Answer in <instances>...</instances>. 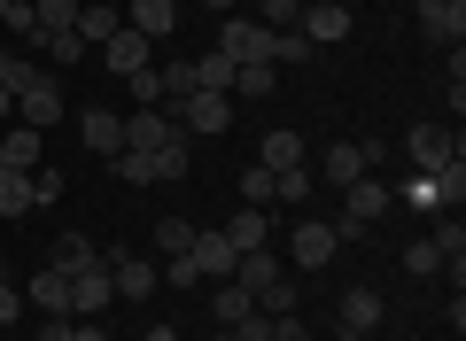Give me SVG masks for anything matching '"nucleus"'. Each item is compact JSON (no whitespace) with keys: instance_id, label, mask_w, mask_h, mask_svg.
Here are the masks:
<instances>
[{"instance_id":"obj_36","label":"nucleus","mask_w":466,"mask_h":341,"mask_svg":"<svg viewBox=\"0 0 466 341\" xmlns=\"http://www.w3.org/2000/svg\"><path fill=\"white\" fill-rule=\"evenodd\" d=\"M311 39H303V32H272V63H311Z\"/></svg>"},{"instance_id":"obj_34","label":"nucleus","mask_w":466,"mask_h":341,"mask_svg":"<svg viewBox=\"0 0 466 341\" xmlns=\"http://www.w3.org/2000/svg\"><path fill=\"white\" fill-rule=\"evenodd\" d=\"M435 179V202H451L459 210V195H466V163H443V171H428Z\"/></svg>"},{"instance_id":"obj_12","label":"nucleus","mask_w":466,"mask_h":341,"mask_svg":"<svg viewBox=\"0 0 466 341\" xmlns=\"http://www.w3.org/2000/svg\"><path fill=\"white\" fill-rule=\"evenodd\" d=\"M78 132H86V147H94L101 163L125 147V116H116V109H78Z\"/></svg>"},{"instance_id":"obj_11","label":"nucleus","mask_w":466,"mask_h":341,"mask_svg":"<svg viewBox=\"0 0 466 341\" xmlns=\"http://www.w3.org/2000/svg\"><path fill=\"white\" fill-rule=\"evenodd\" d=\"M109 287L125 295V303H140V295H156V287H164V272H156L148 256H109Z\"/></svg>"},{"instance_id":"obj_25","label":"nucleus","mask_w":466,"mask_h":341,"mask_svg":"<svg viewBox=\"0 0 466 341\" xmlns=\"http://www.w3.org/2000/svg\"><path fill=\"white\" fill-rule=\"evenodd\" d=\"M109 171H116L125 186H156V155H140V147H116V155H109Z\"/></svg>"},{"instance_id":"obj_5","label":"nucleus","mask_w":466,"mask_h":341,"mask_svg":"<svg viewBox=\"0 0 466 341\" xmlns=\"http://www.w3.org/2000/svg\"><path fill=\"white\" fill-rule=\"evenodd\" d=\"M334 248H342V233H334L327 217H303V226H288V264H303V272H319Z\"/></svg>"},{"instance_id":"obj_2","label":"nucleus","mask_w":466,"mask_h":341,"mask_svg":"<svg viewBox=\"0 0 466 341\" xmlns=\"http://www.w3.org/2000/svg\"><path fill=\"white\" fill-rule=\"evenodd\" d=\"M389 217V186L381 179H358V186H342V217H334V233H366V226H381Z\"/></svg>"},{"instance_id":"obj_15","label":"nucleus","mask_w":466,"mask_h":341,"mask_svg":"<svg viewBox=\"0 0 466 341\" xmlns=\"http://www.w3.org/2000/svg\"><path fill=\"white\" fill-rule=\"evenodd\" d=\"M24 303H39V318H70V272H39L32 287H24Z\"/></svg>"},{"instance_id":"obj_8","label":"nucleus","mask_w":466,"mask_h":341,"mask_svg":"<svg viewBox=\"0 0 466 341\" xmlns=\"http://www.w3.org/2000/svg\"><path fill=\"white\" fill-rule=\"evenodd\" d=\"M350 24H358V16H350L342 0H319V8H303V16H296V32L311 39V47H342V39H350Z\"/></svg>"},{"instance_id":"obj_47","label":"nucleus","mask_w":466,"mask_h":341,"mask_svg":"<svg viewBox=\"0 0 466 341\" xmlns=\"http://www.w3.org/2000/svg\"><path fill=\"white\" fill-rule=\"evenodd\" d=\"M78 341H109V334H101V326H94V318H78Z\"/></svg>"},{"instance_id":"obj_41","label":"nucleus","mask_w":466,"mask_h":341,"mask_svg":"<svg viewBox=\"0 0 466 341\" xmlns=\"http://www.w3.org/2000/svg\"><path fill=\"white\" fill-rule=\"evenodd\" d=\"M272 341H319V334L303 326V310H288V318H272Z\"/></svg>"},{"instance_id":"obj_20","label":"nucleus","mask_w":466,"mask_h":341,"mask_svg":"<svg viewBox=\"0 0 466 341\" xmlns=\"http://www.w3.org/2000/svg\"><path fill=\"white\" fill-rule=\"evenodd\" d=\"M334 318L358 326V334H373V326H381V295H373V287H350L342 303H334Z\"/></svg>"},{"instance_id":"obj_31","label":"nucleus","mask_w":466,"mask_h":341,"mask_svg":"<svg viewBox=\"0 0 466 341\" xmlns=\"http://www.w3.org/2000/svg\"><path fill=\"white\" fill-rule=\"evenodd\" d=\"M55 202H63V171L32 163V210H55Z\"/></svg>"},{"instance_id":"obj_35","label":"nucleus","mask_w":466,"mask_h":341,"mask_svg":"<svg viewBox=\"0 0 466 341\" xmlns=\"http://www.w3.org/2000/svg\"><path fill=\"white\" fill-rule=\"evenodd\" d=\"M241 202H249V210H265V202H272V171H265V163L241 171Z\"/></svg>"},{"instance_id":"obj_14","label":"nucleus","mask_w":466,"mask_h":341,"mask_svg":"<svg viewBox=\"0 0 466 341\" xmlns=\"http://www.w3.org/2000/svg\"><path fill=\"white\" fill-rule=\"evenodd\" d=\"M125 24H133L140 39H171V24H179V8H171V0H125Z\"/></svg>"},{"instance_id":"obj_27","label":"nucleus","mask_w":466,"mask_h":341,"mask_svg":"<svg viewBox=\"0 0 466 341\" xmlns=\"http://www.w3.org/2000/svg\"><path fill=\"white\" fill-rule=\"evenodd\" d=\"M366 179V155L358 147H327V186H358Z\"/></svg>"},{"instance_id":"obj_18","label":"nucleus","mask_w":466,"mask_h":341,"mask_svg":"<svg viewBox=\"0 0 466 341\" xmlns=\"http://www.w3.org/2000/svg\"><path fill=\"white\" fill-rule=\"evenodd\" d=\"M187 256H195L202 279H233V241H226V233H195V248H187Z\"/></svg>"},{"instance_id":"obj_33","label":"nucleus","mask_w":466,"mask_h":341,"mask_svg":"<svg viewBox=\"0 0 466 341\" xmlns=\"http://www.w3.org/2000/svg\"><path fill=\"white\" fill-rule=\"evenodd\" d=\"M156 248H164V256H187V248H195V226H187V217H164V226H156Z\"/></svg>"},{"instance_id":"obj_4","label":"nucleus","mask_w":466,"mask_h":341,"mask_svg":"<svg viewBox=\"0 0 466 341\" xmlns=\"http://www.w3.org/2000/svg\"><path fill=\"white\" fill-rule=\"evenodd\" d=\"M63 109H70V101H63V78H47V70H39V78L16 94V125H32V132L63 125Z\"/></svg>"},{"instance_id":"obj_42","label":"nucleus","mask_w":466,"mask_h":341,"mask_svg":"<svg viewBox=\"0 0 466 341\" xmlns=\"http://www.w3.org/2000/svg\"><path fill=\"white\" fill-rule=\"evenodd\" d=\"M404 202H412V210H443V202H435V179H428V171H420V179L404 186Z\"/></svg>"},{"instance_id":"obj_10","label":"nucleus","mask_w":466,"mask_h":341,"mask_svg":"<svg viewBox=\"0 0 466 341\" xmlns=\"http://www.w3.org/2000/svg\"><path fill=\"white\" fill-rule=\"evenodd\" d=\"M404 147H412L420 171H443V163H459V140H451V125H412V132H404Z\"/></svg>"},{"instance_id":"obj_3","label":"nucleus","mask_w":466,"mask_h":341,"mask_svg":"<svg viewBox=\"0 0 466 341\" xmlns=\"http://www.w3.org/2000/svg\"><path fill=\"white\" fill-rule=\"evenodd\" d=\"M218 55H226L233 70H241V63H272V32L249 24V16H226V24H218Z\"/></svg>"},{"instance_id":"obj_37","label":"nucleus","mask_w":466,"mask_h":341,"mask_svg":"<svg viewBox=\"0 0 466 341\" xmlns=\"http://www.w3.org/2000/svg\"><path fill=\"white\" fill-rule=\"evenodd\" d=\"M133 109H164V78H156V70H133Z\"/></svg>"},{"instance_id":"obj_48","label":"nucleus","mask_w":466,"mask_h":341,"mask_svg":"<svg viewBox=\"0 0 466 341\" xmlns=\"http://www.w3.org/2000/svg\"><path fill=\"white\" fill-rule=\"evenodd\" d=\"M334 341H366V334H358V326H334Z\"/></svg>"},{"instance_id":"obj_38","label":"nucleus","mask_w":466,"mask_h":341,"mask_svg":"<svg viewBox=\"0 0 466 341\" xmlns=\"http://www.w3.org/2000/svg\"><path fill=\"white\" fill-rule=\"evenodd\" d=\"M303 16V0H265V32H296Z\"/></svg>"},{"instance_id":"obj_26","label":"nucleus","mask_w":466,"mask_h":341,"mask_svg":"<svg viewBox=\"0 0 466 341\" xmlns=\"http://www.w3.org/2000/svg\"><path fill=\"white\" fill-rule=\"evenodd\" d=\"M226 85H233V63H226V55H195V94H226Z\"/></svg>"},{"instance_id":"obj_39","label":"nucleus","mask_w":466,"mask_h":341,"mask_svg":"<svg viewBox=\"0 0 466 341\" xmlns=\"http://www.w3.org/2000/svg\"><path fill=\"white\" fill-rule=\"evenodd\" d=\"M164 287H179V295H187V287H202V272H195V256H171V264H164Z\"/></svg>"},{"instance_id":"obj_19","label":"nucleus","mask_w":466,"mask_h":341,"mask_svg":"<svg viewBox=\"0 0 466 341\" xmlns=\"http://www.w3.org/2000/svg\"><path fill=\"white\" fill-rule=\"evenodd\" d=\"M226 241H233V256H241V248H265V241H272V217H265V210H249V202H241V210L226 217Z\"/></svg>"},{"instance_id":"obj_44","label":"nucleus","mask_w":466,"mask_h":341,"mask_svg":"<svg viewBox=\"0 0 466 341\" xmlns=\"http://www.w3.org/2000/svg\"><path fill=\"white\" fill-rule=\"evenodd\" d=\"M32 341H78V318H39Z\"/></svg>"},{"instance_id":"obj_1","label":"nucleus","mask_w":466,"mask_h":341,"mask_svg":"<svg viewBox=\"0 0 466 341\" xmlns=\"http://www.w3.org/2000/svg\"><path fill=\"white\" fill-rule=\"evenodd\" d=\"M171 116H179L187 140H218V132L233 125V94H187V101H164Z\"/></svg>"},{"instance_id":"obj_45","label":"nucleus","mask_w":466,"mask_h":341,"mask_svg":"<svg viewBox=\"0 0 466 341\" xmlns=\"http://www.w3.org/2000/svg\"><path fill=\"white\" fill-rule=\"evenodd\" d=\"M16 310H24V295H16V279L0 272V326H16Z\"/></svg>"},{"instance_id":"obj_49","label":"nucleus","mask_w":466,"mask_h":341,"mask_svg":"<svg viewBox=\"0 0 466 341\" xmlns=\"http://www.w3.org/2000/svg\"><path fill=\"white\" fill-rule=\"evenodd\" d=\"M0 24H8V0H0Z\"/></svg>"},{"instance_id":"obj_43","label":"nucleus","mask_w":466,"mask_h":341,"mask_svg":"<svg viewBox=\"0 0 466 341\" xmlns=\"http://www.w3.org/2000/svg\"><path fill=\"white\" fill-rule=\"evenodd\" d=\"M39 55H47V63H78L86 47H78V32H63V39H47V47H39Z\"/></svg>"},{"instance_id":"obj_13","label":"nucleus","mask_w":466,"mask_h":341,"mask_svg":"<svg viewBox=\"0 0 466 341\" xmlns=\"http://www.w3.org/2000/svg\"><path fill=\"white\" fill-rule=\"evenodd\" d=\"M0 163H8V171H32V163H47V132L8 125V132H0Z\"/></svg>"},{"instance_id":"obj_29","label":"nucleus","mask_w":466,"mask_h":341,"mask_svg":"<svg viewBox=\"0 0 466 341\" xmlns=\"http://www.w3.org/2000/svg\"><path fill=\"white\" fill-rule=\"evenodd\" d=\"M32 78H39V63H32V55H24V47H16V55L0 47V85H8V94H24Z\"/></svg>"},{"instance_id":"obj_17","label":"nucleus","mask_w":466,"mask_h":341,"mask_svg":"<svg viewBox=\"0 0 466 341\" xmlns=\"http://www.w3.org/2000/svg\"><path fill=\"white\" fill-rule=\"evenodd\" d=\"M116 32H125V8H109V0H86L78 8V47H101Z\"/></svg>"},{"instance_id":"obj_6","label":"nucleus","mask_w":466,"mask_h":341,"mask_svg":"<svg viewBox=\"0 0 466 341\" xmlns=\"http://www.w3.org/2000/svg\"><path fill=\"white\" fill-rule=\"evenodd\" d=\"M171 140H187L171 109H133L125 116V147H140V155H156V147H171Z\"/></svg>"},{"instance_id":"obj_9","label":"nucleus","mask_w":466,"mask_h":341,"mask_svg":"<svg viewBox=\"0 0 466 341\" xmlns=\"http://www.w3.org/2000/svg\"><path fill=\"white\" fill-rule=\"evenodd\" d=\"M116 287H109V256L94 264V272H70V318H94V310H109Z\"/></svg>"},{"instance_id":"obj_50","label":"nucleus","mask_w":466,"mask_h":341,"mask_svg":"<svg viewBox=\"0 0 466 341\" xmlns=\"http://www.w3.org/2000/svg\"><path fill=\"white\" fill-rule=\"evenodd\" d=\"M171 8H187V0H171Z\"/></svg>"},{"instance_id":"obj_21","label":"nucleus","mask_w":466,"mask_h":341,"mask_svg":"<svg viewBox=\"0 0 466 341\" xmlns=\"http://www.w3.org/2000/svg\"><path fill=\"white\" fill-rule=\"evenodd\" d=\"M249 310H257V303H249V287H233V279H210V318H218V326H241Z\"/></svg>"},{"instance_id":"obj_23","label":"nucleus","mask_w":466,"mask_h":341,"mask_svg":"<svg viewBox=\"0 0 466 341\" xmlns=\"http://www.w3.org/2000/svg\"><path fill=\"white\" fill-rule=\"evenodd\" d=\"M55 272H94V264H101V248L94 241H86V233H63V241H55Z\"/></svg>"},{"instance_id":"obj_51","label":"nucleus","mask_w":466,"mask_h":341,"mask_svg":"<svg viewBox=\"0 0 466 341\" xmlns=\"http://www.w3.org/2000/svg\"><path fill=\"white\" fill-rule=\"evenodd\" d=\"M303 8H319V0H303Z\"/></svg>"},{"instance_id":"obj_32","label":"nucleus","mask_w":466,"mask_h":341,"mask_svg":"<svg viewBox=\"0 0 466 341\" xmlns=\"http://www.w3.org/2000/svg\"><path fill=\"white\" fill-rule=\"evenodd\" d=\"M272 202H311V171H272Z\"/></svg>"},{"instance_id":"obj_40","label":"nucleus","mask_w":466,"mask_h":341,"mask_svg":"<svg viewBox=\"0 0 466 341\" xmlns=\"http://www.w3.org/2000/svg\"><path fill=\"white\" fill-rule=\"evenodd\" d=\"M226 334H233V341H272V318H265V310H249V318L226 326Z\"/></svg>"},{"instance_id":"obj_7","label":"nucleus","mask_w":466,"mask_h":341,"mask_svg":"<svg viewBox=\"0 0 466 341\" xmlns=\"http://www.w3.org/2000/svg\"><path fill=\"white\" fill-rule=\"evenodd\" d=\"M412 24L435 39V47H459V39H466V0H420Z\"/></svg>"},{"instance_id":"obj_16","label":"nucleus","mask_w":466,"mask_h":341,"mask_svg":"<svg viewBox=\"0 0 466 341\" xmlns=\"http://www.w3.org/2000/svg\"><path fill=\"white\" fill-rule=\"evenodd\" d=\"M101 63H109L116 78H133V70H148V39H140L133 24H125L116 39H101Z\"/></svg>"},{"instance_id":"obj_52","label":"nucleus","mask_w":466,"mask_h":341,"mask_svg":"<svg viewBox=\"0 0 466 341\" xmlns=\"http://www.w3.org/2000/svg\"><path fill=\"white\" fill-rule=\"evenodd\" d=\"M109 8H116V0H109Z\"/></svg>"},{"instance_id":"obj_30","label":"nucleus","mask_w":466,"mask_h":341,"mask_svg":"<svg viewBox=\"0 0 466 341\" xmlns=\"http://www.w3.org/2000/svg\"><path fill=\"white\" fill-rule=\"evenodd\" d=\"M187 163H195V140H171V147H156V179H187Z\"/></svg>"},{"instance_id":"obj_24","label":"nucleus","mask_w":466,"mask_h":341,"mask_svg":"<svg viewBox=\"0 0 466 341\" xmlns=\"http://www.w3.org/2000/svg\"><path fill=\"white\" fill-rule=\"evenodd\" d=\"M226 94H233V109H241V101H265V94H272V63H241Z\"/></svg>"},{"instance_id":"obj_22","label":"nucleus","mask_w":466,"mask_h":341,"mask_svg":"<svg viewBox=\"0 0 466 341\" xmlns=\"http://www.w3.org/2000/svg\"><path fill=\"white\" fill-rule=\"evenodd\" d=\"M257 163H265V171H296V163H303V132H265Z\"/></svg>"},{"instance_id":"obj_46","label":"nucleus","mask_w":466,"mask_h":341,"mask_svg":"<svg viewBox=\"0 0 466 341\" xmlns=\"http://www.w3.org/2000/svg\"><path fill=\"white\" fill-rule=\"evenodd\" d=\"M0 125H16V94L8 85H0Z\"/></svg>"},{"instance_id":"obj_28","label":"nucleus","mask_w":466,"mask_h":341,"mask_svg":"<svg viewBox=\"0 0 466 341\" xmlns=\"http://www.w3.org/2000/svg\"><path fill=\"white\" fill-rule=\"evenodd\" d=\"M404 272H412V279H435V272H443V248H435L428 233H420V241H404Z\"/></svg>"}]
</instances>
